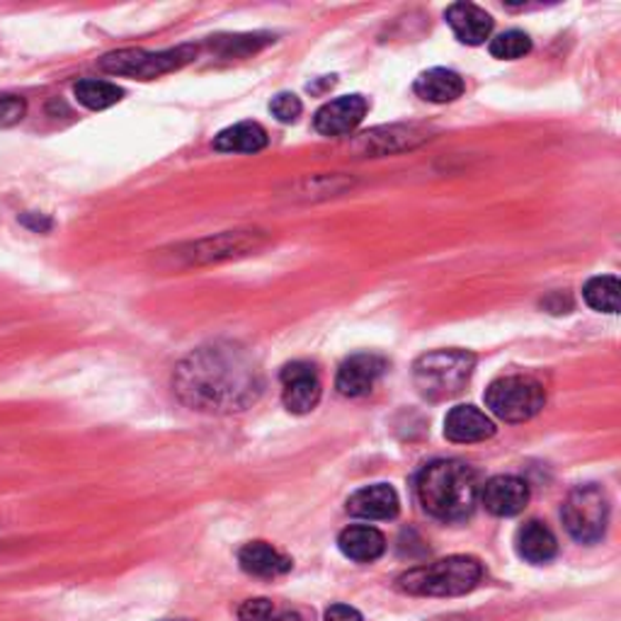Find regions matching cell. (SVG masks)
<instances>
[{
    "instance_id": "cell-27",
    "label": "cell",
    "mask_w": 621,
    "mask_h": 621,
    "mask_svg": "<svg viewBox=\"0 0 621 621\" xmlns=\"http://www.w3.org/2000/svg\"><path fill=\"white\" fill-rule=\"evenodd\" d=\"M323 621H364V619L350 604H330L325 610Z\"/></svg>"
},
{
    "instance_id": "cell-26",
    "label": "cell",
    "mask_w": 621,
    "mask_h": 621,
    "mask_svg": "<svg viewBox=\"0 0 621 621\" xmlns=\"http://www.w3.org/2000/svg\"><path fill=\"white\" fill-rule=\"evenodd\" d=\"M28 112V102L20 96H0V127H16Z\"/></svg>"
},
{
    "instance_id": "cell-15",
    "label": "cell",
    "mask_w": 621,
    "mask_h": 621,
    "mask_svg": "<svg viewBox=\"0 0 621 621\" xmlns=\"http://www.w3.org/2000/svg\"><path fill=\"white\" fill-rule=\"evenodd\" d=\"M447 22L459 42L469 47L483 44L493 32V18L473 3H454L447 8Z\"/></svg>"
},
{
    "instance_id": "cell-4",
    "label": "cell",
    "mask_w": 621,
    "mask_h": 621,
    "mask_svg": "<svg viewBox=\"0 0 621 621\" xmlns=\"http://www.w3.org/2000/svg\"><path fill=\"white\" fill-rule=\"evenodd\" d=\"M473 367L475 357L467 350H434L413 364V384L422 399L447 401L469 384Z\"/></svg>"
},
{
    "instance_id": "cell-12",
    "label": "cell",
    "mask_w": 621,
    "mask_h": 621,
    "mask_svg": "<svg viewBox=\"0 0 621 621\" xmlns=\"http://www.w3.org/2000/svg\"><path fill=\"white\" fill-rule=\"evenodd\" d=\"M495 434L493 420L475 405H457L444 418V438L457 444L485 442Z\"/></svg>"
},
{
    "instance_id": "cell-14",
    "label": "cell",
    "mask_w": 621,
    "mask_h": 621,
    "mask_svg": "<svg viewBox=\"0 0 621 621\" xmlns=\"http://www.w3.org/2000/svg\"><path fill=\"white\" fill-rule=\"evenodd\" d=\"M238 565H241L243 573L248 575L272 580L292 571V559L284 557L282 551H277L268 541H248V544L238 551Z\"/></svg>"
},
{
    "instance_id": "cell-10",
    "label": "cell",
    "mask_w": 621,
    "mask_h": 621,
    "mask_svg": "<svg viewBox=\"0 0 621 621\" xmlns=\"http://www.w3.org/2000/svg\"><path fill=\"white\" fill-rule=\"evenodd\" d=\"M367 110L369 102L362 96H342L338 100L325 102L323 108L315 112L313 127L323 137H345L362 124Z\"/></svg>"
},
{
    "instance_id": "cell-17",
    "label": "cell",
    "mask_w": 621,
    "mask_h": 621,
    "mask_svg": "<svg viewBox=\"0 0 621 621\" xmlns=\"http://www.w3.org/2000/svg\"><path fill=\"white\" fill-rule=\"evenodd\" d=\"M514 547H518L520 559H524L527 563H534V565L549 563L557 559V553H559L557 537H553L549 527L539 520H530L520 527L518 537H514Z\"/></svg>"
},
{
    "instance_id": "cell-1",
    "label": "cell",
    "mask_w": 621,
    "mask_h": 621,
    "mask_svg": "<svg viewBox=\"0 0 621 621\" xmlns=\"http://www.w3.org/2000/svg\"><path fill=\"white\" fill-rule=\"evenodd\" d=\"M178 399L200 413H238L262 393L258 362L233 342H211L192 350L173 372Z\"/></svg>"
},
{
    "instance_id": "cell-6",
    "label": "cell",
    "mask_w": 621,
    "mask_h": 621,
    "mask_svg": "<svg viewBox=\"0 0 621 621\" xmlns=\"http://www.w3.org/2000/svg\"><path fill=\"white\" fill-rule=\"evenodd\" d=\"M547 403V391L534 377L508 374L485 389V405L505 422H524L534 418Z\"/></svg>"
},
{
    "instance_id": "cell-3",
    "label": "cell",
    "mask_w": 621,
    "mask_h": 621,
    "mask_svg": "<svg viewBox=\"0 0 621 621\" xmlns=\"http://www.w3.org/2000/svg\"><path fill=\"white\" fill-rule=\"evenodd\" d=\"M483 578V563L473 557H449L430 565H418L395 580V588L415 598H459L471 592Z\"/></svg>"
},
{
    "instance_id": "cell-9",
    "label": "cell",
    "mask_w": 621,
    "mask_h": 621,
    "mask_svg": "<svg viewBox=\"0 0 621 621\" xmlns=\"http://www.w3.org/2000/svg\"><path fill=\"white\" fill-rule=\"evenodd\" d=\"M384 372H387L384 357L372 352L352 354L350 360L342 362V367L338 369L335 389L340 395H345V399H362V395H367L377 387V381Z\"/></svg>"
},
{
    "instance_id": "cell-13",
    "label": "cell",
    "mask_w": 621,
    "mask_h": 621,
    "mask_svg": "<svg viewBox=\"0 0 621 621\" xmlns=\"http://www.w3.org/2000/svg\"><path fill=\"white\" fill-rule=\"evenodd\" d=\"M399 508V493L387 483L364 485L348 500V512L360 520H393Z\"/></svg>"
},
{
    "instance_id": "cell-23",
    "label": "cell",
    "mask_w": 621,
    "mask_h": 621,
    "mask_svg": "<svg viewBox=\"0 0 621 621\" xmlns=\"http://www.w3.org/2000/svg\"><path fill=\"white\" fill-rule=\"evenodd\" d=\"M238 621H301V614L287 604L256 598L238 607Z\"/></svg>"
},
{
    "instance_id": "cell-11",
    "label": "cell",
    "mask_w": 621,
    "mask_h": 621,
    "mask_svg": "<svg viewBox=\"0 0 621 621\" xmlns=\"http://www.w3.org/2000/svg\"><path fill=\"white\" fill-rule=\"evenodd\" d=\"M481 503L495 518H514L530 503V485L518 475H495L481 491Z\"/></svg>"
},
{
    "instance_id": "cell-24",
    "label": "cell",
    "mask_w": 621,
    "mask_h": 621,
    "mask_svg": "<svg viewBox=\"0 0 621 621\" xmlns=\"http://www.w3.org/2000/svg\"><path fill=\"white\" fill-rule=\"evenodd\" d=\"M491 54L495 59H503V61H514V59H522L532 51V39L527 32L522 30H510L498 34L493 42H491Z\"/></svg>"
},
{
    "instance_id": "cell-7",
    "label": "cell",
    "mask_w": 621,
    "mask_h": 621,
    "mask_svg": "<svg viewBox=\"0 0 621 621\" xmlns=\"http://www.w3.org/2000/svg\"><path fill=\"white\" fill-rule=\"evenodd\" d=\"M197 57V47L184 44L176 49L163 51H147V49H122L100 59V69L112 76L139 78V81H151L170 71H178L188 66Z\"/></svg>"
},
{
    "instance_id": "cell-21",
    "label": "cell",
    "mask_w": 621,
    "mask_h": 621,
    "mask_svg": "<svg viewBox=\"0 0 621 621\" xmlns=\"http://www.w3.org/2000/svg\"><path fill=\"white\" fill-rule=\"evenodd\" d=\"M73 96L88 110H108V108H112V104L122 100L124 90L117 88L114 83L92 81V78H88V81L76 83Z\"/></svg>"
},
{
    "instance_id": "cell-18",
    "label": "cell",
    "mask_w": 621,
    "mask_h": 621,
    "mask_svg": "<svg viewBox=\"0 0 621 621\" xmlns=\"http://www.w3.org/2000/svg\"><path fill=\"white\" fill-rule=\"evenodd\" d=\"M464 88H467L464 78L449 69H430L425 73H420V78L413 86L418 98L434 104L454 102L457 98L464 96Z\"/></svg>"
},
{
    "instance_id": "cell-25",
    "label": "cell",
    "mask_w": 621,
    "mask_h": 621,
    "mask_svg": "<svg viewBox=\"0 0 621 621\" xmlns=\"http://www.w3.org/2000/svg\"><path fill=\"white\" fill-rule=\"evenodd\" d=\"M301 100L294 96V92H280V96L272 98L270 102V112L280 119L284 124H292L301 117Z\"/></svg>"
},
{
    "instance_id": "cell-5",
    "label": "cell",
    "mask_w": 621,
    "mask_h": 621,
    "mask_svg": "<svg viewBox=\"0 0 621 621\" xmlns=\"http://www.w3.org/2000/svg\"><path fill=\"white\" fill-rule=\"evenodd\" d=\"M561 518L578 544H598L610 524V500L600 485H575L565 498Z\"/></svg>"
},
{
    "instance_id": "cell-2",
    "label": "cell",
    "mask_w": 621,
    "mask_h": 621,
    "mask_svg": "<svg viewBox=\"0 0 621 621\" xmlns=\"http://www.w3.org/2000/svg\"><path fill=\"white\" fill-rule=\"evenodd\" d=\"M479 475L459 459H438L418 473L415 495L430 518L461 522L479 503Z\"/></svg>"
},
{
    "instance_id": "cell-19",
    "label": "cell",
    "mask_w": 621,
    "mask_h": 621,
    "mask_svg": "<svg viewBox=\"0 0 621 621\" xmlns=\"http://www.w3.org/2000/svg\"><path fill=\"white\" fill-rule=\"evenodd\" d=\"M268 147V131L258 122H238L219 131L214 149L221 153H258Z\"/></svg>"
},
{
    "instance_id": "cell-16",
    "label": "cell",
    "mask_w": 621,
    "mask_h": 621,
    "mask_svg": "<svg viewBox=\"0 0 621 621\" xmlns=\"http://www.w3.org/2000/svg\"><path fill=\"white\" fill-rule=\"evenodd\" d=\"M338 547L342 557L357 561V563H372L384 557L387 551V537L381 534L377 527L369 524H352L348 530H342L338 537Z\"/></svg>"
},
{
    "instance_id": "cell-22",
    "label": "cell",
    "mask_w": 621,
    "mask_h": 621,
    "mask_svg": "<svg viewBox=\"0 0 621 621\" xmlns=\"http://www.w3.org/2000/svg\"><path fill=\"white\" fill-rule=\"evenodd\" d=\"M619 280L614 274H602L592 277V280L583 287V297L588 307L602 313H617L619 311Z\"/></svg>"
},
{
    "instance_id": "cell-8",
    "label": "cell",
    "mask_w": 621,
    "mask_h": 621,
    "mask_svg": "<svg viewBox=\"0 0 621 621\" xmlns=\"http://www.w3.org/2000/svg\"><path fill=\"white\" fill-rule=\"evenodd\" d=\"M282 403L289 413L307 415L321 401V377L311 362H289L282 374Z\"/></svg>"
},
{
    "instance_id": "cell-20",
    "label": "cell",
    "mask_w": 621,
    "mask_h": 621,
    "mask_svg": "<svg viewBox=\"0 0 621 621\" xmlns=\"http://www.w3.org/2000/svg\"><path fill=\"white\" fill-rule=\"evenodd\" d=\"M256 248V236L250 238L248 233H223L217 238H209V241H202L192 246V262H211L219 258H233L238 253H246V250Z\"/></svg>"
}]
</instances>
